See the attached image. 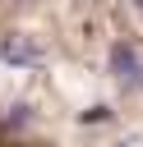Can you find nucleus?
Returning a JSON list of instances; mask_svg holds the SVG:
<instances>
[{"label":"nucleus","instance_id":"nucleus-2","mask_svg":"<svg viewBox=\"0 0 143 147\" xmlns=\"http://www.w3.org/2000/svg\"><path fill=\"white\" fill-rule=\"evenodd\" d=\"M0 55H5L9 64H37V60H42V51H37L32 41H23L18 32H9V37H0Z\"/></svg>","mask_w":143,"mask_h":147},{"label":"nucleus","instance_id":"nucleus-1","mask_svg":"<svg viewBox=\"0 0 143 147\" xmlns=\"http://www.w3.org/2000/svg\"><path fill=\"white\" fill-rule=\"evenodd\" d=\"M111 69H115L129 87H138V83H143V60H138L129 46H111Z\"/></svg>","mask_w":143,"mask_h":147}]
</instances>
